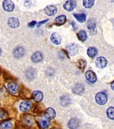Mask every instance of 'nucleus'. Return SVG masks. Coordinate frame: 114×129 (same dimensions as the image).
I'll use <instances>...</instances> for the list:
<instances>
[{"label": "nucleus", "instance_id": "nucleus-1", "mask_svg": "<svg viewBox=\"0 0 114 129\" xmlns=\"http://www.w3.org/2000/svg\"><path fill=\"white\" fill-rule=\"evenodd\" d=\"M6 88L9 92L14 95H18L19 93V86L15 83H9L6 85Z\"/></svg>", "mask_w": 114, "mask_h": 129}, {"label": "nucleus", "instance_id": "nucleus-2", "mask_svg": "<svg viewBox=\"0 0 114 129\" xmlns=\"http://www.w3.org/2000/svg\"><path fill=\"white\" fill-rule=\"evenodd\" d=\"M32 102H30V101H24L22 102L20 106H19V108H20V110L21 112H27L28 111H30L32 108Z\"/></svg>", "mask_w": 114, "mask_h": 129}, {"label": "nucleus", "instance_id": "nucleus-3", "mask_svg": "<svg viewBox=\"0 0 114 129\" xmlns=\"http://www.w3.org/2000/svg\"><path fill=\"white\" fill-rule=\"evenodd\" d=\"M96 102L99 105H104L107 102V96L104 92H99L96 95Z\"/></svg>", "mask_w": 114, "mask_h": 129}, {"label": "nucleus", "instance_id": "nucleus-4", "mask_svg": "<svg viewBox=\"0 0 114 129\" xmlns=\"http://www.w3.org/2000/svg\"><path fill=\"white\" fill-rule=\"evenodd\" d=\"M3 6L5 11L6 12H12L15 9V4L12 1L10 0H6L3 3Z\"/></svg>", "mask_w": 114, "mask_h": 129}, {"label": "nucleus", "instance_id": "nucleus-5", "mask_svg": "<svg viewBox=\"0 0 114 129\" xmlns=\"http://www.w3.org/2000/svg\"><path fill=\"white\" fill-rule=\"evenodd\" d=\"M85 77H86V79L91 83H94L97 81V76L94 72L91 70H88L86 72V73H85Z\"/></svg>", "mask_w": 114, "mask_h": 129}, {"label": "nucleus", "instance_id": "nucleus-6", "mask_svg": "<svg viewBox=\"0 0 114 129\" xmlns=\"http://www.w3.org/2000/svg\"><path fill=\"white\" fill-rule=\"evenodd\" d=\"M95 63H96L97 67H98L100 69H103V68H104L106 66L107 60L103 57H99L97 58Z\"/></svg>", "mask_w": 114, "mask_h": 129}, {"label": "nucleus", "instance_id": "nucleus-7", "mask_svg": "<svg viewBox=\"0 0 114 129\" xmlns=\"http://www.w3.org/2000/svg\"><path fill=\"white\" fill-rule=\"evenodd\" d=\"M24 49L22 47H16L13 51V55L16 58H21L24 54Z\"/></svg>", "mask_w": 114, "mask_h": 129}, {"label": "nucleus", "instance_id": "nucleus-8", "mask_svg": "<svg viewBox=\"0 0 114 129\" xmlns=\"http://www.w3.org/2000/svg\"><path fill=\"white\" fill-rule=\"evenodd\" d=\"M66 49H67V51H68V53L70 56H73V55L76 54L78 53V50L77 45L74 44H71L69 46H67Z\"/></svg>", "mask_w": 114, "mask_h": 129}, {"label": "nucleus", "instance_id": "nucleus-9", "mask_svg": "<svg viewBox=\"0 0 114 129\" xmlns=\"http://www.w3.org/2000/svg\"><path fill=\"white\" fill-rule=\"evenodd\" d=\"M46 14L49 16H53L56 14L57 12V9L54 6H48L45 8L44 9Z\"/></svg>", "mask_w": 114, "mask_h": 129}, {"label": "nucleus", "instance_id": "nucleus-10", "mask_svg": "<svg viewBox=\"0 0 114 129\" xmlns=\"http://www.w3.org/2000/svg\"><path fill=\"white\" fill-rule=\"evenodd\" d=\"M79 124H80L79 120L78 118H73L69 120L68 126L70 129H77L79 127Z\"/></svg>", "mask_w": 114, "mask_h": 129}, {"label": "nucleus", "instance_id": "nucleus-11", "mask_svg": "<svg viewBox=\"0 0 114 129\" xmlns=\"http://www.w3.org/2000/svg\"><path fill=\"white\" fill-rule=\"evenodd\" d=\"M76 6V3L75 1H72V0H70V1H66V3L64 4V9L66 11L71 12L72 11Z\"/></svg>", "mask_w": 114, "mask_h": 129}, {"label": "nucleus", "instance_id": "nucleus-12", "mask_svg": "<svg viewBox=\"0 0 114 129\" xmlns=\"http://www.w3.org/2000/svg\"><path fill=\"white\" fill-rule=\"evenodd\" d=\"M44 116L46 119H52L55 117V112L52 108H48L44 113Z\"/></svg>", "mask_w": 114, "mask_h": 129}, {"label": "nucleus", "instance_id": "nucleus-13", "mask_svg": "<svg viewBox=\"0 0 114 129\" xmlns=\"http://www.w3.org/2000/svg\"><path fill=\"white\" fill-rule=\"evenodd\" d=\"M8 25L10 28H16L19 26V21L16 18H10L8 21Z\"/></svg>", "mask_w": 114, "mask_h": 129}, {"label": "nucleus", "instance_id": "nucleus-14", "mask_svg": "<svg viewBox=\"0 0 114 129\" xmlns=\"http://www.w3.org/2000/svg\"><path fill=\"white\" fill-rule=\"evenodd\" d=\"M51 41L54 44H56V45H59L60 44L61 41H62V38L60 37V35L57 33H52V35H51Z\"/></svg>", "mask_w": 114, "mask_h": 129}, {"label": "nucleus", "instance_id": "nucleus-15", "mask_svg": "<svg viewBox=\"0 0 114 129\" xmlns=\"http://www.w3.org/2000/svg\"><path fill=\"white\" fill-rule=\"evenodd\" d=\"M43 56L40 52H36L31 56V60L34 63H39L43 60Z\"/></svg>", "mask_w": 114, "mask_h": 129}, {"label": "nucleus", "instance_id": "nucleus-16", "mask_svg": "<svg viewBox=\"0 0 114 129\" xmlns=\"http://www.w3.org/2000/svg\"><path fill=\"white\" fill-rule=\"evenodd\" d=\"M22 120H23V122L25 124L28 125V126L32 125L34 124V118L32 116H31V115H25V116H24Z\"/></svg>", "mask_w": 114, "mask_h": 129}, {"label": "nucleus", "instance_id": "nucleus-17", "mask_svg": "<svg viewBox=\"0 0 114 129\" xmlns=\"http://www.w3.org/2000/svg\"><path fill=\"white\" fill-rule=\"evenodd\" d=\"M66 17L65 15H60L55 19V24L58 26L63 25L66 23Z\"/></svg>", "mask_w": 114, "mask_h": 129}, {"label": "nucleus", "instance_id": "nucleus-18", "mask_svg": "<svg viewBox=\"0 0 114 129\" xmlns=\"http://www.w3.org/2000/svg\"><path fill=\"white\" fill-rule=\"evenodd\" d=\"M32 95H33V98L34 99V100L36 102H40V101H42V99L43 98V95L42 92H40V91H34Z\"/></svg>", "mask_w": 114, "mask_h": 129}, {"label": "nucleus", "instance_id": "nucleus-19", "mask_svg": "<svg viewBox=\"0 0 114 129\" xmlns=\"http://www.w3.org/2000/svg\"><path fill=\"white\" fill-rule=\"evenodd\" d=\"M12 127L13 124L10 121H6L0 124V129H12Z\"/></svg>", "mask_w": 114, "mask_h": 129}, {"label": "nucleus", "instance_id": "nucleus-20", "mask_svg": "<svg viewBox=\"0 0 114 129\" xmlns=\"http://www.w3.org/2000/svg\"><path fill=\"white\" fill-rule=\"evenodd\" d=\"M73 92L76 94H82L84 92V86L82 84H76L73 88Z\"/></svg>", "mask_w": 114, "mask_h": 129}, {"label": "nucleus", "instance_id": "nucleus-21", "mask_svg": "<svg viewBox=\"0 0 114 129\" xmlns=\"http://www.w3.org/2000/svg\"><path fill=\"white\" fill-rule=\"evenodd\" d=\"M87 53H88V57H90L91 58H93V57H94L96 55H97V49L95 48V47H89L88 49V51H87Z\"/></svg>", "mask_w": 114, "mask_h": 129}, {"label": "nucleus", "instance_id": "nucleus-22", "mask_svg": "<svg viewBox=\"0 0 114 129\" xmlns=\"http://www.w3.org/2000/svg\"><path fill=\"white\" fill-rule=\"evenodd\" d=\"M35 75H36V70L34 69H30L27 70L26 72V76L29 80H33L35 77Z\"/></svg>", "mask_w": 114, "mask_h": 129}, {"label": "nucleus", "instance_id": "nucleus-23", "mask_svg": "<svg viewBox=\"0 0 114 129\" xmlns=\"http://www.w3.org/2000/svg\"><path fill=\"white\" fill-rule=\"evenodd\" d=\"M88 28L91 31H96V23L94 19H90L88 22Z\"/></svg>", "mask_w": 114, "mask_h": 129}, {"label": "nucleus", "instance_id": "nucleus-24", "mask_svg": "<svg viewBox=\"0 0 114 129\" xmlns=\"http://www.w3.org/2000/svg\"><path fill=\"white\" fill-rule=\"evenodd\" d=\"M74 17L78 20L79 22H84L86 20V15L81 13V14H74Z\"/></svg>", "mask_w": 114, "mask_h": 129}, {"label": "nucleus", "instance_id": "nucleus-25", "mask_svg": "<svg viewBox=\"0 0 114 129\" xmlns=\"http://www.w3.org/2000/svg\"><path fill=\"white\" fill-rule=\"evenodd\" d=\"M78 38L81 41H84L87 39V33L85 32V31L81 30L78 33Z\"/></svg>", "mask_w": 114, "mask_h": 129}, {"label": "nucleus", "instance_id": "nucleus-26", "mask_svg": "<svg viewBox=\"0 0 114 129\" xmlns=\"http://www.w3.org/2000/svg\"><path fill=\"white\" fill-rule=\"evenodd\" d=\"M70 103V98L67 95H63L61 98V104L63 106H67Z\"/></svg>", "mask_w": 114, "mask_h": 129}, {"label": "nucleus", "instance_id": "nucleus-27", "mask_svg": "<svg viewBox=\"0 0 114 129\" xmlns=\"http://www.w3.org/2000/svg\"><path fill=\"white\" fill-rule=\"evenodd\" d=\"M39 124H40V127H41L42 129H46V128H47V127H49V121H48L47 120H46V119H40V120L39 121Z\"/></svg>", "mask_w": 114, "mask_h": 129}, {"label": "nucleus", "instance_id": "nucleus-28", "mask_svg": "<svg viewBox=\"0 0 114 129\" xmlns=\"http://www.w3.org/2000/svg\"><path fill=\"white\" fill-rule=\"evenodd\" d=\"M94 4V0H84L83 1V5L85 8L87 9H90L91 8Z\"/></svg>", "mask_w": 114, "mask_h": 129}, {"label": "nucleus", "instance_id": "nucleus-29", "mask_svg": "<svg viewBox=\"0 0 114 129\" xmlns=\"http://www.w3.org/2000/svg\"><path fill=\"white\" fill-rule=\"evenodd\" d=\"M106 115L109 119L114 120V107H109L106 111Z\"/></svg>", "mask_w": 114, "mask_h": 129}, {"label": "nucleus", "instance_id": "nucleus-30", "mask_svg": "<svg viewBox=\"0 0 114 129\" xmlns=\"http://www.w3.org/2000/svg\"><path fill=\"white\" fill-rule=\"evenodd\" d=\"M78 65L81 70H84L85 68V67H86V61H85L84 59H81L78 61Z\"/></svg>", "mask_w": 114, "mask_h": 129}, {"label": "nucleus", "instance_id": "nucleus-31", "mask_svg": "<svg viewBox=\"0 0 114 129\" xmlns=\"http://www.w3.org/2000/svg\"><path fill=\"white\" fill-rule=\"evenodd\" d=\"M7 117V113L4 110H0V119H4Z\"/></svg>", "mask_w": 114, "mask_h": 129}, {"label": "nucleus", "instance_id": "nucleus-32", "mask_svg": "<svg viewBox=\"0 0 114 129\" xmlns=\"http://www.w3.org/2000/svg\"><path fill=\"white\" fill-rule=\"evenodd\" d=\"M36 24H37V22L35 21H31V22H30L29 24H28V26H29L30 28H33Z\"/></svg>", "mask_w": 114, "mask_h": 129}, {"label": "nucleus", "instance_id": "nucleus-33", "mask_svg": "<svg viewBox=\"0 0 114 129\" xmlns=\"http://www.w3.org/2000/svg\"><path fill=\"white\" fill-rule=\"evenodd\" d=\"M47 21H48V19H46V20H44V21H40V22H38V23H37V27H40V26H41V24H43L46 23Z\"/></svg>", "mask_w": 114, "mask_h": 129}, {"label": "nucleus", "instance_id": "nucleus-34", "mask_svg": "<svg viewBox=\"0 0 114 129\" xmlns=\"http://www.w3.org/2000/svg\"><path fill=\"white\" fill-rule=\"evenodd\" d=\"M111 88H112V89L114 90V82H112V83H111Z\"/></svg>", "mask_w": 114, "mask_h": 129}, {"label": "nucleus", "instance_id": "nucleus-35", "mask_svg": "<svg viewBox=\"0 0 114 129\" xmlns=\"http://www.w3.org/2000/svg\"><path fill=\"white\" fill-rule=\"evenodd\" d=\"M1 52H2V50H1V49H0V54H1Z\"/></svg>", "mask_w": 114, "mask_h": 129}]
</instances>
